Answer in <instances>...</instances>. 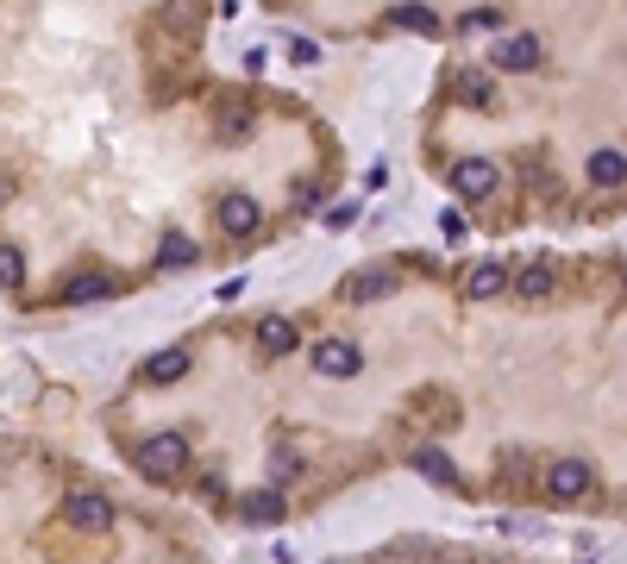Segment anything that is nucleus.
<instances>
[{
	"instance_id": "nucleus-19",
	"label": "nucleus",
	"mask_w": 627,
	"mask_h": 564,
	"mask_svg": "<svg viewBox=\"0 0 627 564\" xmlns=\"http://www.w3.org/2000/svg\"><path fill=\"white\" fill-rule=\"evenodd\" d=\"M0 282H7V289H19V282H26V251H19L13 239L0 245Z\"/></svg>"
},
{
	"instance_id": "nucleus-7",
	"label": "nucleus",
	"mask_w": 627,
	"mask_h": 564,
	"mask_svg": "<svg viewBox=\"0 0 627 564\" xmlns=\"http://www.w3.org/2000/svg\"><path fill=\"white\" fill-rule=\"evenodd\" d=\"M533 63H540V38L533 32H508L496 44V69H533Z\"/></svg>"
},
{
	"instance_id": "nucleus-21",
	"label": "nucleus",
	"mask_w": 627,
	"mask_h": 564,
	"mask_svg": "<svg viewBox=\"0 0 627 564\" xmlns=\"http://www.w3.org/2000/svg\"><path fill=\"white\" fill-rule=\"evenodd\" d=\"M270 477H276V483L301 477V458H295V452H276V458H270Z\"/></svg>"
},
{
	"instance_id": "nucleus-9",
	"label": "nucleus",
	"mask_w": 627,
	"mask_h": 564,
	"mask_svg": "<svg viewBox=\"0 0 627 564\" xmlns=\"http://www.w3.org/2000/svg\"><path fill=\"white\" fill-rule=\"evenodd\" d=\"M113 289H120L113 276H69L63 301H69V308H88V301H113Z\"/></svg>"
},
{
	"instance_id": "nucleus-16",
	"label": "nucleus",
	"mask_w": 627,
	"mask_h": 564,
	"mask_svg": "<svg viewBox=\"0 0 627 564\" xmlns=\"http://www.w3.org/2000/svg\"><path fill=\"white\" fill-rule=\"evenodd\" d=\"M552 289H559V276H552V264H527V270L515 276V295H521V301H546Z\"/></svg>"
},
{
	"instance_id": "nucleus-6",
	"label": "nucleus",
	"mask_w": 627,
	"mask_h": 564,
	"mask_svg": "<svg viewBox=\"0 0 627 564\" xmlns=\"http://www.w3.org/2000/svg\"><path fill=\"white\" fill-rule=\"evenodd\" d=\"M314 370L320 376H358L364 358H358V345H345V339H320L314 345Z\"/></svg>"
},
{
	"instance_id": "nucleus-11",
	"label": "nucleus",
	"mask_w": 627,
	"mask_h": 564,
	"mask_svg": "<svg viewBox=\"0 0 627 564\" xmlns=\"http://www.w3.org/2000/svg\"><path fill=\"white\" fill-rule=\"evenodd\" d=\"M182 376H189V351L182 345H170V351H157V358H145V383H182Z\"/></svg>"
},
{
	"instance_id": "nucleus-13",
	"label": "nucleus",
	"mask_w": 627,
	"mask_h": 564,
	"mask_svg": "<svg viewBox=\"0 0 627 564\" xmlns=\"http://www.w3.org/2000/svg\"><path fill=\"white\" fill-rule=\"evenodd\" d=\"M377 295H396V276H383V270H364V276H352L339 289V301H377Z\"/></svg>"
},
{
	"instance_id": "nucleus-2",
	"label": "nucleus",
	"mask_w": 627,
	"mask_h": 564,
	"mask_svg": "<svg viewBox=\"0 0 627 564\" xmlns=\"http://www.w3.org/2000/svg\"><path fill=\"white\" fill-rule=\"evenodd\" d=\"M590 489V464L584 458H552L546 464V496L552 502H577Z\"/></svg>"
},
{
	"instance_id": "nucleus-20",
	"label": "nucleus",
	"mask_w": 627,
	"mask_h": 564,
	"mask_svg": "<svg viewBox=\"0 0 627 564\" xmlns=\"http://www.w3.org/2000/svg\"><path fill=\"white\" fill-rule=\"evenodd\" d=\"M458 94H464V101H471V107H490V101H496L490 76H458Z\"/></svg>"
},
{
	"instance_id": "nucleus-15",
	"label": "nucleus",
	"mask_w": 627,
	"mask_h": 564,
	"mask_svg": "<svg viewBox=\"0 0 627 564\" xmlns=\"http://www.w3.org/2000/svg\"><path fill=\"white\" fill-rule=\"evenodd\" d=\"M414 470H421L427 483H439V489H452V483H458V470H452V458L439 452V445H421V452H414Z\"/></svg>"
},
{
	"instance_id": "nucleus-4",
	"label": "nucleus",
	"mask_w": 627,
	"mask_h": 564,
	"mask_svg": "<svg viewBox=\"0 0 627 564\" xmlns=\"http://www.w3.org/2000/svg\"><path fill=\"white\" fill-rule=\"evenodd\" d=\"M452 188H458L464 201H483V195L496 188V163H490V157H458V163H452Z\"/></svg>"
},
{
	"instance_id": "nucleus-5",
	"label": "nucleus",
	"mask_w": 627,
	"mask_h": 564,
	"mask_svg": "<svg viewBox=\"0 0 627 564\" xmlns=\"http://www.w3.org/2000/svg\"><path fill=\"white\" fill-rule=\"evenodd\" d=\"M258 226H264V207L251 195H226L220 201V232H226V239H251Z\"/></svg>"
},
{
	"instance_id": "nucleus-8",
	"label": "nucleus",
	"mask_w": 627,
	"mask_h": 564,
	"mask_svg": "<svg viewBox=\"0 0 627 564\" xmlns=\"http://www.w3.org/2000/svg\"><path fill=\"white\" fill-rule=\"evenodd\" d=\"M239 514H245V521H258V527H276L289 514V502H283V489H251V496L239 502Z\"/></svg>"
},
{
	"instance_id": "nucleus-1",
	"label": "nucleus",
	"mask_w": 627,
	"mask_h": 564,
	"mask_svg": "<svg viewBox=\"0 0 627 564\" xmlns=\"http://www.w3.org/2000/svg\"><path fill=\"white\" fill-rule=\"evenodd\" d=\"M138 470H145V477H182V470H189V439L182 433H151L145 445H138Z\"/></svg>"
},
{
	"instance_id": "nucleus-3",
	"label": "nucleus",
	"mask_w": 627,
	"mask_h": 564,
	"mask_svg": "<svg viewBox=\"0 0 627 564\" xmlns=\"http://www.w3.org/2000/svg\"><path fill=\"white\" fill-rule=\"evenodd\" d=\"M63 514H69V527H82V533H107L113 527V502L95 496V489H76V496L63 502Z\"/></svg>"
},
{
	"instance_id": "nucleus-23",
	"label": "nucleus",
	"mask_w": 627,
	"mask_h": 564,
	"mask_svg": "<svg viewBox=\"0 0 627 564\" xmlns=\"http://www.w3.org/2000/svg\"><path fill=\"white\" fill-rule=\"evenodd\" d=\"M352 220H358V201H345V207H333V214H327V226H333V232H345Z\"/></svg>"
},
{
	"instance_id": "nucleus-10",
	"label": "nucleus",
	"mask_w": 627,
	"mask_h": 564,
	"mask_svg": "<svg viewBox=\"0 0 627 564\" xmlns=\"http://www.w3.org/2000/svg\"><path fill=\"white\" fill-rule=\"evenodd\" d=\"M258 345L270 351V358H289V351L301 345V333H295V320H283V314H270V320H258Z\"/></svg>"
},
{
	"instance_id": "nucleus-14",
	"label": "nucleus",
	"mask_w": 627,
	"mask_h": 564,
	"mask_svg": "<svg viewBox=\"0 0 627 564\" xmlns=\"http://www.w3.org/2000/svg\"><path fill=\"white\" fill-rule=\"evenodd\" d=\"M584 170H590L596 188H621V182H627V157H621V151H590Z\"/></svg>"
},
{
	"instance_id": "nucleus-22",
	"label": "nucleus",
	"mask_w": 627,
	"mask_h": 564,
	"mask_svg": "<svg viewBox=\"0 0 627 564\" xmlns=\"http://www.w3.org/2000/svg\"><path fill=\"white\" fill-rule=\"evenodd\" d=\"M464 26H471V32H477V26H483V32H496V26H502V7H477L471 19H464Z\"/></svg>"
},
{
	"instance_id": "nucleus-18",
	"label": "nucleus",
	"mask_w": 627,
	"mask_h": 564,
	"mask_svg": "<svg viewBox=\"0 0 627 564\" xmlns=\"http://www.w3.org/2000/svg\"><path fill=\"white\" fill-rule=\"evenodd\" d=\"M389 19H396V26H402V32H427V38L439 32V19H433V7H389Z\"/></svg>"
},
{
	"instance_id": "nucleus-17",
	"label": "nucleus",
	"mask_w": 627,
	"mask_h": 564,
	"mask_svg": "<svg viewBox=\"0 0 627 564\" xmlns=\"http://www.w3.org/2000/svg\"><path fill=\"white\" fill-rule=\"evenodd\" d=\"M157 264H164V270H189L195 264V239H189V232H170V239L157 245Z\"/></svg>"
},
{
	"instance_id": "nucleus-12",
	"label": "nucleus",
	"mask_w": 627,
	"mask_h": 564,
	"mask_svg": "<svg viewBox=\"0 0 627 564\" xmlns=\"http://www.w3.org/2000/svg\"><path fill=\"white\" fill-rule=\"evenodd\" d=\"M508 289V270L496 264V257H490V264H477L471 276H464V295H471V301H490V295H502Z\"/></svg>"
}]
</instances>
